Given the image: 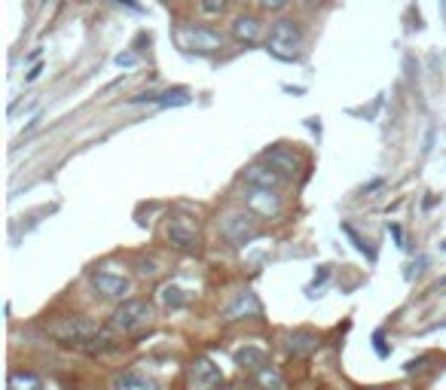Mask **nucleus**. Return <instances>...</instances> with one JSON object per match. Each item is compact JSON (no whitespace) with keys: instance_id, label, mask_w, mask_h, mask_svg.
Masks as SVG:
<instances>
[{"instance_id":"obj_14","label":"nucleus","mask_w":446,"mask_h":390,"mask_svg":"<svg viewBox=\"0 0 446 390\" xmlns=\"http://www.w3.org/2000/svg\"><path fill=\"white\" fill-rule=\"evenodd\" d=\"M110 390H159V381L144 372H138V369H126V372L114 375Z\"/></svg>"},{"instance_id":"obj_24","label":"nucleus","mask_w":446,"mask_h":390,"mask_svg":"<svg viewBox=\"0 0 446 390\" xmlns=\"http://www.w3.org/2000/svg\"><path fill=\"white\" fill-rule=\"evenodd\" d=\"M138 272H141V274H147V278H153V274H156L159 269H156V262H141V269H138Z\"/></svg>"},{"instance_id":"obj_30","label":"nucleus","mask_w":446,"mask_h":390,"mask_svg":"<svg viewBox=\"0 0 446 390\" xmlns=\"http://www.w3.org/2000/svg\"><path fill=\"white\" fill-rule=\"evenodd\" d=\"M440 9H443V22H446V0H440Z\"/></svg>"},{"instance_id":"obj_29","label":"nucleus","mask_w":446,"mask_h":390,"mask_svg":"<svg viewBox=\"0 0 446 390\" xmlns=\"http://www.w3.org/2000/svg\"><path fill=\"white\" fill-rule=\"evenodd\" d=\"M367 390H403V387H367Z\"/></svg>"},{"instance_id":"obj_16","label":"nucleus","mask_w":446,"mask_h":390,"mask_svg":"<svg viewBox=\"0 0 446 390\" xmlns=\"http://www.w3.org/2000/svg\"><path fill=\"white\" fill-rule=\"evenodd\" d=\"M232 360H236L239 369H260V366H266V351L257 345H241L232 351Z\"/></svg>"},{"instance_id":"obj_25","label":"nucleus","mask_w":446,"mask_h":390,"mask_svg":"<svg viewBox=\"0 0 446 390\" xmlns=\"http://www.w3.org/2000/svg\"><path fill=\"white\" fill-rule=\"evenodd\" d=\"M116 4H123V6H129L131 13H144V6L138 4V0H116Z\"/></svg>"},{"instance_id":"obj_4","label":"nucleus","mask_w":446,"mask_h":390,"mask_svg":"<svg viewBox=\"0 0 446 390\" xmlns=\"http://www.w3.org/2000/svg\"><path fill=\"white\" fill-rule=\"evenodd\" d=\"M257 220L251 217V213H245V211H232V213H227V217L220 220V235L227 238L229 244H248L251 238H257Z\"/></svg>"},{"instance_id":"obj_20","label":"nucleus","mask_w":446,"mask_h":390,"mask_svg":"<svg viewBox=\"0 0 446 390\" xmlns=\"http://www.w3.org/2000/svg\"><path fill=\"white\" fill-rule=\"evenodd\" d=\"M199 6L205 16H220V13H227L229 0H199Z\"/></svg>"},{"instance_id":"obj_21","label":"nucleus","mask_w":446,"mask_h":390,"mask_svg":"<svg viewBox=\"0 0 446 390\" xmlns=\"http://www.w3.org/2000/svg\"><path fill=\"white\" fill-rule=\"evenodd\" d=\"M190 101V95L184 89H178V91H168V95H162V98H156V104H162V107H168V104H187Z\"/></svg>"},{"instance_id":"obj_1","label":"nucleus","mask_w":446,"mask_h":390,"mask_svg":"<svg viewBox=\"0 0 446 390\" xmlns=\"http://www.w3.org/2000/svg\"><path fill=\"white\" fill-rule=\"evenodd\" d=\"M49 335L55 338L58 345L70 347V351H80V354H110L116 351V342L114 335L101 330V323H95L92 317H83V314H74V317H58V321L49 323Z\"/></svg>"},{"instance_id":"obj_8","label":"nucleus","mask_w":446,"mask_h":390,"mask_svg":"<svg viewBox=\"0 0 446 390\" xmlns=\"http://www.w3.org/2000/svg\"><path fill=\"white\" fill-rule=\"evenodd\" d=\"M260 314H263L260 299H257V296L251 293V290H245V293H239L236 299L227 305V311H223V321H227V323H236V321H257Z\"/></svg>"},{"instance_id":"obj_17","label":"nucleus","mask_w":446,"mask_h":390,"mask_svg":"<svg viewBox=\"0 0 446 390\" xmlns=\"http://www.w3.org/2000/svg\"><path fill=\"white\" fill-rule=\"evenodd\" d=\"M6 390H43V381H40L37 372H28V369H16L6 378Z\"/></svg>"},{"instance_id":"obj_15","label":"nucleus","mask_w":446,"mask_h":390,"mask_svg":"<svg viewBox=\"0 0 446 390\" xmlns=\"http://www.w3.org/2000/svg\"><path fill=\"white\" fill-rule=\"evenodd\" d=\"M288 351L293 357H309V354H315L318 351V335L312 333V330H297V333H290L288 335Z\"/></svg>"},{"instance_id":"obj_2","label":"nucleus","mask_w":446,"mask_h":390,"mask_svg":"<svg viewBox=\"0 0 446 390\" xmlns=\"http://www.w3.org/2000/svg\"><path fill=\"white\" fill-rule=\"evenodd\" d=\"M303 49V25L293 18H281L266 34V52L278 61H297Z\"/></svg>"},{"instance_id":"obj_19","label":"nucleus","mask_w":446,"mask_h":390,"mask_svg":"<svg viewBox=\"0 0 446 390\" xmlns=\"http://www.w3.org/2000/svg\"><path fill=\"white\" fill-rule=\"evenodd\" d=\"M257 384H260V390H285V378H281L278 369L260 366L257 369Z\"/></svg>"},{"instance_id":"obj_27","label":"nucleus","mask_w":446,"mask_h":390,"mask_svg":"<svg viewBox=\"0 0 446 390\" xmlns=\"http://www.w3.org/2000/svg\"><path fill=\"white\" fill-rule=\"evenodd\" d=\"M324 281H327V265H321V272L315 274V284H324Z\"/></svg>"},{"instance_id":"obj_22","label":"nucleus","mask_w":446,"mask_h":390,"mask_svg":"<svg viewBox=\"0 0 446 390\" xmlns=\"http://www.w3.org/2000/svg\"><path fill=\"white\" fill-rule=\"evenodd\" d=\"M260 9H266V13H281V9L288 6V0H257Z\"/></svg>"},{"instance_id":"obj_26","label":"nucleus","mask_w":446,"mask_h":390,"mask_svg":"<svg viewBox=\"0 0 446 390\" xmlns=\"http://www.w3.org/2000/svg\"><path fill=\"white\" fill-rule=\"evenodd\" d=\"M40 74H43V67H40V65H34V67H31V74H28V83H34V79H37Z\"/></svg>"},{"instance_id":"obj_12","label":"nucleus","mask_w":446,"mask_h":390,"mask_svg":"<svg viewBox=\"0 0 446 390\" xmlns=\"http://www.w3.org/2000/svg\"><path fill=\"white\" fill-rule=\"evenodd\" d=\"M263 37V22L251 13H241L236 22H232V40L241 46H257Z\"/></svg>"},{"instance_id":"obj_28","label":"nucleus","mask_w":446,"mask_h":390,"mask_svg":"<svg viewBox=\"0 0 446 390\" xmlns=\"http://www.w3.org/2000/svg\"><path fill=\"white\" fill-rule=\"evenodd\" d=\"M388 229H391V235H394V241L401 244V225H388Z\"/></svg>"},{"instance_id":"obj_3","label":"nucleus","mask_w":446,"mask_h":390,"mask_svg":"<svg viewBox=\"0 0 446 390\" xmlns=\"http://www.w3.org/2000/svg\"><path fill=\"white\" fill-rule=\"evenodd\" d=\"M153 321V305L147 299H123L116 305V311L110 314V326L116 333H138Z\"/></svg>"},{"instance_id":"obj_10","label":"nucleus","mask_w":446,"mask_h":390,"mask_svg":"<svg viewBox=\"0 0 446 390\" xmlns=\"http://www.w3.org/2000/svg\"><path fill=\"white\" fill-rule=\"evenodd\" d=\"M278 189H260V186H251L248 192V208L260 213V217H266V220H276L278 213H281V199L276 195Z\"/></svg>"},{"instance_id":"obj_23","label":"nucleus","mask_w":446,"mask_h":390,"mask_svg":"<svg viewBox=\"0 0 446 390\" xmlns=\"http://www.w3.org/2000/svg\"><path fill=\"white\" fill-rule=\"evenodd\" d=\"M135 61H138V58L131 55V52H123V55H116V65H119V67H131V65H135Z\"/></svg>"},{"instance_id":"obj_13","label":"nucleus","mask_w":446,"mask_h":390,"mask_svg":"<svg viewBox=\"0 0 446 390\" xmlns=\"http://www.w3.org/2000/svg\"><path fill=\"white\" fill-rule=\"evenodd\" d=\"M285 180H288L285 174H278L276 168L269 165V162H260V165H251V168H245V183H248V186H260V189H278Z\"/></svg>"},{"instance_id":"obj_6","label":"nucleus","mask_w":446,"mask_h":390,"mask_svg":"<svg viewBox=\"0 0 446 390\" xmlns=\"http://www.w3.org/2000/svg\"><path fill=\"white\" fill-rule=\"evenodd\" d=\"M165 238L180 253H196L199 250V225L190 217H175L165 229Z\"/></svg>"},{"instance_id":"obj_11","label":"nucleus","mask_w":446,"mask_h":390,"mask_svg":"<svg viewBox=\"0 0 446 390\" xmlns=\"http://www.w3.org/2000/svg\"><path fill=\"white\" fill-rule=\"evenodd\" d=\"M263 162H269L272 168H276L278 174H285V177H297L300 174V159H297V152L288 150V147H269V150H263Z\"/></svg>"},{"instance_id":"obj_18","label":"nucleus","mask_w":446,"mask_h":390,"mask_svg":"<svg viewBox=\"0 0 446 390\" xmlns=\"http://www.w3.org/2000/svg\"><path fill=\"white\" fill-rule=\"evenodd\" d=\"M159 302L165 305V308H184V305L190 302V296L180 290L178 284H165V286L159 290Z\"/></svg>"},{"instance_id":"obj_7","label":"nucleus","mask_w":446,"mask_h":390,"mask_svg":"<svg viewBox=\"0 0 446 390\" xmlns=\"http://www.w3.org/2000/svg\"><path fill=\"white\" fill-rule=\"evenodd\" d=\"M92 286L104 296V299H116V302H123L129 299V293H131V281L126 278V274H116V272H110V269H95L92 272Z\"/></svg>"},{"instance_id":"obj_5","label":"nucleus","mask_w":446,"mask_h":390,"mask_svg":"<svg viewBox=\"0 0 446 390\" xmlns=\"http://www.w3.org/2000/svg\"><path fill=\"white\" fill-rule=\"evenodd\" d=\"M217 384H223V372L211 357H196V360L187 366V387L190 390H214Z\"/></svg>"},{"instance_id":"obj_9","label":"nucleus","mask_w":446,"mask_h":390,"mask_svg":"<svg viewBox=\"0 0 446 390\" xmlns=\"http://www.w3.org/2000/svg\"><path fill=\"white\" fill-rule=\"evenodd\" d=\"M180 40H184V46L192 49V52H217V49L223 46V40L217 30L211 28H202V25H192V28H184V34H180Z\"/></svg>"}]
</instances>
